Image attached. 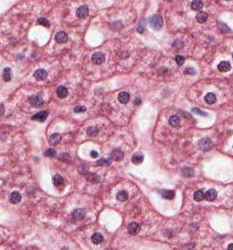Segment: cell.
I'll list each match as a JSON object with an SVG mask.
<instances>
[{
	"label": "cell",
	"instance_id": "obj_1",
	"mask_svg": "<svg viewBox=\"0 0 233 250\" xmlns=\"http://www.w3.org/2000/svg\"><path fill=\"white\" fill-rule=\"evenodd\" d=\"M149 23H150V26L155 30H159V29L162 28L163 26V20L162 17L158 14H154L152 15L150 18H149Z\"/></svg>",
	"mask_w": 233,
	"mask_h": 250
},
{
	"label": "cell",
	"instance_id": "obj_2",
	"mask_svg": "<svg viewBox=\"0 0 233 250\" xmlns=\"http://www.w3.org/2000/svg\"><path fill=\"white\" fill-rule=\"evenodd\" d=\"M198 145L201 150L208 151V150L212 149V147H213V142H212L211 139H209V138H203L198 142Z\"/></svg>",
	"mask_w": 233,
	"mask_h": 250
},
{
	"label": "cell",
	"instance_id": "obj_3",
	"mask_svg": "<svg viewBox=\"0 0 233 250\" xmlns=\"http://www.w3.org/2000/svg\"><path fill=\"white\" fill-rule=\"evenodd\" d=\"M28 101H29V103H30V105L32 107H35V108L42 106V104H43V99L40 96H37V95L30 96V98H29Z\"/></svg>",
	"mask_w": 233,
	"mask_h": 250
},
{
	"label": "cell",
	"instance_id": "obj_4",
	"mask_svg": "<svg viewBox=\"0 0 233 250\" xmlns=\"http://www.w3.org/2000/svg\"><path fill=\"white\" fill-rule=\"evenodd\" d=\"M92 62L96 65H100L102 64L104 61H105V55L103 54L102 52H95L93 55H92Z\"/></svg>",
	"mask_w": 233,
	"mask_h": 250
},
{
	"label": "cell",
	"instance_id": "obj_5",
	"mask_svg": "<svg viewBox=\"0 0 233 250\" xmlns=\"http://www.w3.org/2000/svg\"><path fill=\"white\" fill-rule=\"evenodd\" d=\"M89 14V9L87 6H85V5H83V6H80L78 9L76 11V15L78 18H86V17L88 16Z\"/></svg>",
	"mask_w": 233,
	"mask_h": 250
},
{
	"label": "cell",
	"instance_id": "obj_6",
	"mask_svg": "<svg viewBox=\"0 0 233 250\" xmlns=\"http://www.w3.org/2000/svg\"><path fill=\"white\" fill-rule=\"evenodd\" d=\"M47 116H48V112L47 111H40L34 114L32 116V120L34 121H39V122H43L46 120Z\"/></svg>",
	"mask_w": 233,
	"mask_h": 250
},
{
	"label": "cell",
	"instance_id": "obj_7",
	"mask_svg": "<svg viewBox=\"0 0 233 250\" xmlns=\"http://www.w3.org/2000/svg\"><path fill=\"white\" fill-rule=\"evenodd\" d=\"M127 229H128V232H129L131 235H136L140 230V225H139V223H137V222H131V223H129V225H128Z\"/></svg>",
	"mask_w": 233,
	"mask_h": 250
},
{
	"label": "cell",
	"instance_id": "obj_8",
	"mask_svg": "<svg viewBox=\"0 0 233 250\" xmlns=\"http://www.w3.org/2000/svg\"><path fill=\"white\" fill-rule=\"evenodd\" d=\"M33 76L35 79L39 80V81H42V80H44L47 77V72H46V70H44V69H37L34 72Z\"/></svg>",
	"mask_w": 233,
	"mask_h": 250
},
{
	"label": "cell",
	"instance_id": "obj_9",
	"mask_svg": "<svg viewBox=\"0 0 233 250\" xmlns=\"http://www.w3.org/2000/svg\"><path fill=\"white\" fill-rule=\"evenodd\" d=\"M124 157V153L122 152L120 149H114L111 153V158L112 160H115V161H120V160L123 159Z\"/></svg>",
	"mask_w": 233,
	"mask_h": 250
},
{
	"label": "cell",
	"instance_id": "obj_10",
	"mask_svg": "<svg viewBox=\"0 0 233 250\" xmlns=\"http://www.w3.org/2000/svg\"><path fill=\"white\" fill-rule=\"evenodd\" d=\"M55 40L57 41L58 43H66L68 40V36L63 31L58 32V33L55 35Z\"/></svg>",
	"mask_w": 233,
	"mask_h": 250
},
{
	"label": "cell",
	"instance_id": "obj_11",
	"mask_svg": "<svg viewBox=\"0 0 233 250\" xmlns=\"http://www.w3.org/2000/svg\"><path fill=\"white\" fill-rule=\"evenodd\" d=\"M217 68H218V70L221 71V72H227V71H229L231 69V65H230L228 61H222L218 64Z\"/></svg>",
	"mask_w": 233,
	"mask_h": 250
},
{
	"label": "cell",
	"instance_id": "obj_12",
	"mask_svg": "<svg viewBox=\"0 0 233 250\" xmlns=\"http://www.w3.org/2000/svg\"><path fill=\"white\" fill-rule=\"evenodd\" d=\"M217 197V192L214 189H209L207 192L205 193V199L207 201H214Z\"/></svg>",
	"mask_w": 233,
	"mask_h": 250
},
{
	"label": "cell",
	"instance_id": "obj_13",
	"mask_svg": "<svg viewBox=\"0 0 233 250\" xmlns=\"http://www.w3.org/2000/svg\"><path fill=\"white\" fill-rule=\"evenodd\" d=\"M118 100L120 101L121 103H123V104H126L129 102V100H130V95L128 92H120V93L118 94Z\"/></svg>",
	"mask_w": 233,
	"mask_h": 250
},
{
	"label": "cell",
	"instance_id": "obj_14",
	"mask_svg": "<svg viewBox=\"0 0 233 250\" xmlns=\"http://www.w3.org/2000/svg\"><path fill=\"white\" fill-rule=\"evenodd\" d=\"M52 182H53V184H54L56 187H58V188H61V186H63V184H64V179L60 176V175L56 174L52 178Z\"/></svg>",
	"mask_w": 233,
	"mask_h": 250
},
{
	"label": "cell",
	"instance_id": "obj_15",
	"mask_svg": "<svg viewBox=\"0 0 233 250\" xmlns=\"http://www.w3.org/2000/svg\"><path fill=\"white\" fill-rule=\"evenodd\" d=\"M20 200H21V194L17 191H14L10 194V202L13 204H17L19 203Z\"/></svg>",
	"mask_w": 233,
	"mask_h": 250
},
{
	"label": "cell",
	"instance_id": "obj_16",
	"mask_svg": "<svg viewBox=\"0 0 233 250\" xmlns=\"http://www.w3.org/2000/svg\"><path fill=\"white\" fill-rule=\"evenodd\" d=\"M61 141V135L58 134V133H54L49 137V142L50 144L52 145H57L58 143H60Z\"/></svg>",
	"mask_w": 233,
	"mask_h": 250
},
{
	"label": "cell",
	"instance_id": "obj_17",
	"mask_svg": "<svg viewBox=\"0 0 233 250\" xmlns=\"http://www.w3.org/2000/svg\"><path fill=\"white\" fill-rule=\"evenodd\" d=\"M143 159H144V156L142 155V153H139V152L135 153L132 156V162L136 165L141 164V163L143 162Z\"/></svg>",
	"mask_w": 233,
	"mask_h": 250
},
{
	"label": "cell",
	"instance_id": "obj_18",
	"mask_svg": "<svg viewBox=\"0 0 233 250\" xmlns=\"http://www.w3.org/2000/svg\"><path fill=\"white\" fill-rule=\"evenodd\" d=\"M204 100H205V102L207 103V104H214L215 102H216V100H217V98H216V95H215L214 93H207L205 95V98H204Z\"/></svg>",
	"mask_w": 233,
	"mask_h": 250
},
{
	"label": "cell",
	"instance_id": "obj_19",
	"mask_svg": "<svg viewBox=\"0 0 233 250\" xmlns=\"http://www.w3.org/2000/svg\"><path fill=\"white\" fill-rule=\"evenodd\" d=\"M169 124L173 127H177L180 124V117L178 115H172L169 119Z\"/></svg>",
	"mask_w": 233,
	"mask_h": 250
},
{
	"label": "cell",
	"instance_id": "obj_20",
	"mask_svg": "<svg viewBox=\"0 0 233 250\" xmlns=\"http://www.w3.org/2000/svg\"><path fill=\"white\" fill-rule=\"evenodd\" d=\"M84 216H85V212H84V210L83 209H76L75 211L73 212V217H74V219H76V220H81L84 218Z\"/></svg>",
	"mask_w": 233,
	"mask_h": 250
},
{
	"label": "cell",
	"instance_id": "obj_21",
	"mask_svg": "<svg viewBox=\"0 0 233 250\" xmlns=\"http://www.w3.org/2000/svg\"><path fill=\"white\" fill-rule=\"evenodd\" d=\"M91 240L94 244L98 245V244H100L103 241V236H102V234H100V233H94L91 236Z\"/></svg>",
	"mask_w": 233,
	"mask_h": 250
},
{
	"label": "cell",
	"instance_id": "obj_22",
	"mask_svg": "<svg viewBox=\"0 0 233 250\" xmlns=\"http://www.w3.org/2000/svg\"><path fill=\"white\" fill-rule=\"evenodd\" d=\"M57 95L60 98H65L68 95V90L66 87H64V86H59L57 88Z\"/></svg>",
	"mask_w": 233,
	"mask_h": 250
},
{
	"label": "cell",
	"instance_id": "obj_23",
	"mask_svg": "<svg viewBox=\"0 0 233 250\" xmlns=\"http://www.w3.org/2000/svg\"><path fill=\"white\" fill-rule=\"evenodd\" d=\"M193 198L195 201H202L203 199H205V193L202 191V190H197L196 192H194Z\"/></svg>",
	"mask_w": 233,
	"mask_h": 250
},
{
	"label": "cell",
	"instance_id": "obj_24",
	"mask_svg": "<svg viewBox=\"0 0 233 250\" xmlns=\"http://www.w3.org/2000/svg\"><path fill=\"white\" fill-rule=\"evenodd\" d=\"M116 198H117L118 201L124 202V201H126L127 199H128V193L126 191H124V190H122V191H119L117 193V195H116Z\"/></svg>",
	"mask_w": 233,
	"mask_h": 250
},
{
	"label": "cell",
	"instance_id": "obj_25",
	"mask_svg": "<svg viewBox=\"0 0 233 250\" xmlns=\"http://www.w3.org/2000/svg\"><path fill=\"white\" fill-rule=\"evenodd\" d=\"M208 18V15L206 12H202V11H200V12L196 15V20L198 21L199 23H204L206 22V20Z\"/></svg>",
	"mask_w": 233,
	"mask_h": 250
},
{
	"label": "cell",
	"instance_id": "obj_26",
	"mask_svg": "<svg viewBox=\"0 0 233 250\" xmlns=\"http://www.w3.org/2000/svg\"><path fill=\"white\" fill-rule=\"evenodd\" d=\"M191 7H192V9H193V10H195V11H199V10H201V9H202V7H203V3H202V1H201V0H194V1L192 2V4H191Z\"/></svg>",
	"mask_w": 233,
	"mask_h": 250
},
{
	"label": "cell",
	"instance_id": "obj_27",
	"mask_svg": "<svg viewBox=\"0 0 233 250\" xmlns=\"http://www.w3.org/2000/svg\"><path fill=\"white\" fill-rule=\"evenodd\" d=\"M161 195L166 199H173L175 196V193L172 190H164V191H161Z\"/></svg>",
	"mask_w": 233,
	"mask_h": 250
},
{
	"label": "cell",
	"instance_id": "obj_28",
	"mask_svg": "<svg viewBox=\"0 0 233 250\" xmlns=\"http://www.w3.org/2000/svg\"><path fill=\"white\" fill-rule=\"evenodd\" d=\"M112 162V158H101L97 160V165L99 166H109Z\"/></svg>",
	"mask_w": 233,
	"mask_h": 250
},
{
	"label": "cell",
	"instance_id": "obj_29",
	"mask_svg": "<svg viewBox=\"0 0 233 250\" xmlns=\"http://www.w3.org/2000/svg\"><path fill=\"white\" fill-rule=\"evenodd\" d=\"M86 132H87V135L90 136V137H96L98 135V129L96 127H93V126L89 127Z\"/></svg>",
	"mask_w": 233,
	"mask_h": 250
},
{
	"label": "cell",
	"instance_id": "obj_30",
	"mask_svg": "<svg viewBox=\"0 0 233 250\" xmlns=\"http://www.w3.org/2000/svg\"><path fill=\"white\" fill-rule=\"evenodd\" d=\"M3 79L5 81H10L11 80V69L9 67H6L4 69V72H3Z\"/></svg>",
	"mask_w": 233,
	"mask_h": 250
},
{
	"label": "cell",
	"instance_id": "obj_31",
	"mask_svg": "<svg viewBox=\"0 0 233 250\" xmlns=\"http://www.w3.org/2000/svg\"><path fill=\"white\" fill-rule=\"evenodd\" d=\"M38 24L44 26V27H49L50 26V23L49 21L47 20L46 18H43V17H41V18L38 19Z\"/></svg>",
	"mask_w": 233,
	"mask_h": 250
},
{
	"label": "cell",
	"instance_id": "obj_32",
	"mask_svg": "<svg viewBox=\"0 0 233 250\" xmlns=\"http://www.w3.org/2000/svg\"><path fill=\"white\" fill-rule=\"evenodd\" d=\"M44 155L47 156V157H54L56 155V151L54 149H52V148H49V149H47L45 151Z\"/></svg>",
	"mask_w": 233,
	"mask_h": 250
},
{
	"label": "cell",
	"instance_id": "obj_33",
	"mask_svg": "<svg viewBox=\"0 0 233 250\" xmlns=\"http://www.w3.org/2000/svg\"><path fill=\"white\" fill-rule=\"evenodd\" d=\"M182 173H183L185 176L186 177H189V176H192L193 175V170L191 168H188V167H186V168H184L183 169V171H182Z\"/></svg>",
	"mask_w": 233,
	"mask_h": 250
},
{
	"label": "cell",
	"instance_id": "obj_34",
	"mask_svg": "<svg viewBox=\"0 0 233 250\" xmlns=\"http://www.w3.org/2000/svg\"><path fill=\"white\" fill-rule=\"evenodd\" d=\"M175 61L177 62V64L178 65H183L184 64V61H185V59L183 56H181V55H177L175 57Z\"/></svg>",
	"mask_w": 233,
	"mask_h": 250
},
{
	"label": "cell",
	"instance_id": "obj_35",
	"mask_svg": "<svg viewBox=\"0 0 233 250\" xmlns=\"http://www.w3.org/2000/svg\"><path fill=\"white\" fill-rule=\"evenodd\" d=\"M88 180H91V181H98V176L96 174L94 173H89L87 174V176H86Z\"/></svg>",
	"mask_w": 233,
	"mask_h": 250
},
{
	"label": "cell",
	"instance_id": "obj_36",
	"mask_svg": "<svg viewBox=\"0 0 233 250\" xmlns=\"http://www.w3.org/2000/svg\"><path fill=\"white\" fill-rule=\"evenodd\" d=\"M86 111V107L84 106H76L74 107V112L75 113H82Z\"/></svg>",
	"mask_w": 233,
	"mask_h": 250
},
{
	"label": "cell",
	"instance_id": "obj_37",
	"mask_svg": "<svg viewBox=\"0 0 233 250\" xmlns=\"http://www.w3.org/2000/svg\"><path fill=\"white\" fill-rule=\"evenodd\" d=\"M219 28H220V30L222 31V32H225L226 31V33L230 31V29L227 27V26L224 24V23H219Z\"/></svg>",
	"mask_w": 233,
	"mask_h": 250
},
{
	"label": "cell",
	"instance_id": "obj_38",
	"mask_svg": "<svg viewBox=\"0 0 233 250\" xmlns=\"http://www.w3.org/2000/svg\"><path fill=\"white\" fill-rule=\"evenodd\" d=\"M192 111L193 112H195V113H197V114H200V115H202V116H206L207 114H206V113H204L202 111V110H200V109H197V108H193L192 109Z\"/></svg>",
	"mask_w": 233,
	"mask_h": 250
},
{
	"label": "cell",
	"instance_id": "obj_39",
	"mask_svg": "<svg viewBox=\"0 0 233 250\" xmlns=\"http://www.w3.org/2000/svg\"><path fill=\"white\" fill-rule=\"evenodd\" d=\"M91 157H93V158H96V157H98V153L96 152V151H91Z\"/></svg>",
	"mask_w": 233,
	"mask_h": 250
},
{
	"label": "cell",
	"instance_id": "obj_40",
	"mask_svg": "<svg viewBox=\"0 0 233 250\" xmlns=\"http://www.w3.org/2000/svg\"><path fill=\"white\" fill-rule=\"evenodd\" d=\"M134 103H135L136 105H139V104L141 103V100H140V98H139V97H138V98H136L135 101H134Z\"/></svg>",
	"mask_w": 233,
	"mask_h": 250
},
{
	"label": "cell",
	"instance_id": "obj_41",
	"mask_svg": "<svg viewBox=\"0 0 233 250\" xmlns=\"http://www.w3.org/2000/svg\"><path fill=\"white\" fill-rule=\"evenodd\" d=\"M228 250H233V244H229L228 245V248H227Z\"/></svg>",
	"mask_w": 233,
	"mask_h": 250
},
{
	"label": "cell",
	"instance_id": "obj_42",
	"mask_svg": "<svg viewBox=\"0 0 233 250\" xmlns=\"http://www.w3.org/2000/svg\"><path fill=\"white\" fill-rule=\"evenodd\" d=\"M4 112V109H3V105H1V114H3Z\"/></svg>",
	"mask_w": 233,
	"mask_h": 250
},
{
	"label": "cell",
	"instance_id": "obj_43",
	"mask_svg": "<svg viewBox=\"0 0 233 250\" xmlns=\"http://www.w3.org/2000/svg\"><path fill=\"white\" fill-rule=\"evenodd\" d=\"M226 1H229V0H226Z\"/></svg>",
	"mask_w": 233,
	"mask_h": 250
},
{
	"label": "cell",
	"instance_id": "obj_44",
	"mask_svg": "<svg viewBox=\"0 0 233 250\" xmlns=\"http://www.w3.org/2000/svg\"><path fill=\"white\" fill-rule=\"evenodd\" d=\"M232 57H233V54H232Z\"/></svg>",
	"mask_w": 233,
	"mask_h": 250
}]
</instances>
